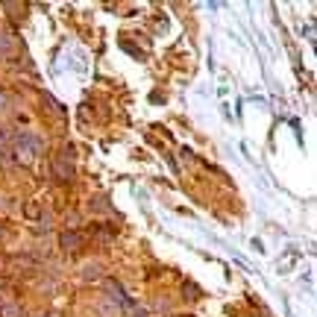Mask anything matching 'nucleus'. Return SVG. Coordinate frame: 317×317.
Masks as SVG:
<instances>
[{
    "label": "nucleus",
    "mask_w": 317,
    "mask_h": 317,
    "mask_svg": "<svg viewBox=\"0 0 317 317\" xmlns=\"http://www.w3.org/2000/svg\"><path fill=\"white\" fill-rule=\"evenodd\" d=\"M12 147H15V156L24 158V161L41 156V138H38V135H32V132H21V135L12 141Z\"/></svg>",
    "instance_id": "f257e3e1"
},
{
    "label": "nucleus",
    "mask_w": 317,
    "mask_h": 317,
    "mask_svg": "<svg viewBox=\"0 0 317 317\" xmlns=\"http://www.w3.org/2000/svg\"><path fill=\"white\" fill-rule=\"evenodd\" d=\"M71 153H74V150H62V156L53 158V173H56V179H62V182L74 179V164H71Z\"/></svg>",
    "instance_id": "f03ea898"
},
{
    "label": "nucleus",
    "mask_w": 317,
    "mask_h": 317,
    "mask_svg": "<svg viewBox=\"0 0 317 317\" xmlns=\"http://www.w3.org/2000/svg\"><path fill=\"white\" fill-rule=\"evenodd\" d=\"M106 288H109V294H112V300H118V303H121V306H127V309H135V306H132V303H129V300H127V294H124V288L118 285L115 279H106Z\"/></svg>",
    "instance_id": "7ed1b4c3"
},
{
    "label": "nucleus",
    "mask_w": 317,
    "mask_h": 317,
    "mask_svg": "<svg viewBox=\"0 0 317 317\" xmlns=\"http://www.w3.org/2000/svg\"><path fill=\"white\" fill-rule=\"evenodd\" d=\"M62 247L71 250V253H77V250L82 247V235H79V232H62Z\"/></svg>",
    "instance_id": "20e7f679"
}]
</instances>
